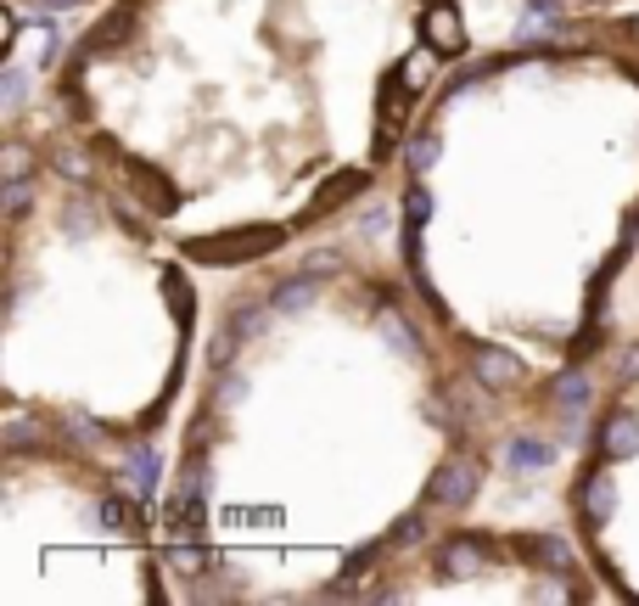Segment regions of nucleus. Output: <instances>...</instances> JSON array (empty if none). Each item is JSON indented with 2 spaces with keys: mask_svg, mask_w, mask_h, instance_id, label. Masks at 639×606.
I'll return each instance as SVG.
<instances>
[{
  "mask_svg": "<svg viewBox=\"0 0 639 606\" xmlns=\"http://www.w3.org/2000/svg\"><path fill=\"white\" fill-rule=\"evenodd\" d=\"M628 450H639V427L628 416H612L605 421V455H628Z\"/></svg>",
  "mask_w": 639,
  "mask_h": 606,
  "instance_id": "nucleus-1",
  "label": "nucleus"
},
{
  "mask_svg": "<svg viewBox=\"0 0 639 606\" xmlns=\"http://www.w3.org/2000/svg\"><path fill=\"white\" fill-rule=\"evenodd\" d=\"M465 494H471V471H465V466L444 471V483H437V500H444V505H460Z\"/></svg>",
  "mask_w": 639,
  "mask_h": 606,
  "instance_id": "nucleus-2",
  "label": "nucleus"
},
{
  "mask_svg": "<svg viewBox=\"0 0 639 606\" xmlns=\"http://www.w3.org/2000/svg\"><path fill=\"white\" fill-rule=\"evenodd\" d=\"M477 370H483V382H499V388L522 377V370H516V359H499V354H483V359H477Z\"/></svg>",
  "mask_w": 639,
  "mask_h": 606,
  "instance_id": "nucleus-3",
  "label": "nucleus"
},
{
  "mask_svg": "<svg viewBox=\"0 0 639 606\" xmlns=\"http://www.w3.org/2000/svg\"><path fill=\"white\" fill-rule=\"evenodd\" d=\"M426 28H432V40H437V46H460V23H455V12H432Z\"/></svg>",
  "mask_w": 639,
  "mask_h": 606,
  "instance_id": "nucleus-4",
  "label": "nucleus"
},
{
  "mask_svg": "<svg viewBox=\"0 0 639 606\" xmlns=\"http://www.w3.org/2000/svg\"><path fill=\"white\" fill-rule=\"evenodd\" d=\"M129 478H135V489L146 494V489H152V478H157V455H152V450H141V455L129 460Z\"/></svg>",
  "mask_w": 639,
  "mask_h": 606,
  "instance_id": "nucleus-5",
  "label": "nucleus"
},
{
  "mask_svg": "<svg viewBox=\"0 0 639 606\" xmlns=\"http://www.w3.org/2000/svg\"><path fill=\"white\" fill-rule=\"evenodd\" d=\"M605 512H612V483L595 478V483H589V517H605Z\"/></svg>",
  "mask_w": 639,
  "mask_h": 606,
  "instance_id": "nucleus-6",
  "label": "nucleus"
},
{
  "mask_svg": "<svg viewBox=\"0 0 639 606\" xmlns=\"http://www.w3.org/2000/svg\"><path fill=\"white\" fill-rule=\"evenodd\" d=\"M550 450L545 444H511V466H545Z\"/></svg>",
  "mask_w": 639,
  "mask_h": 606,
  "instance_id": "nucleus-7",
  "label": "nucleus"
},
{
  "mask_svg": "<svg viewBox=\"0 0 639 606\" xmlns=\"http://www.w3.org/2000/svg\"><path fill=\"white\" fill-rule=\"evenodd\" d=\"M477 556H483V545H477V539H460V545L449 551V561H455V567H471Z\"/></svg>",
  "mask_w": 639,
  "mask_h": 606,
  "instance_id": "nucleus-8",
  "label": "nucleus"
},
{
  "mask_svg": "<svg viewBox=\"0 0 639 606\" xmlns=\"http://www.w3.org/2000/svg\"><path fill=\"white\" fill-rule=\"evenodd\" d=\"M404 209H410V219L421 225V219H426V209H432V202H426V191H410V202H404Z\"/></svg>",
  "mask_w": 639,
  "mask_h": 606,
  "instance_id": "nucleus-9",
  "label": "nucleus"
}]
</instances>
